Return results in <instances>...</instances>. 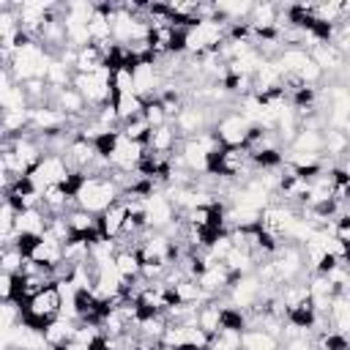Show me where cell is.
Wrapping results in <instances>:
<instances>
[{"label":"cell","mask_w":350,"mask_h":350,"mask_svg":"<svg viewBox=\"0 0 350 350\" xmlns=\"http://www.w3.org/2000/svg\"><path fill=\"white\" fill-rule=\"evenodd\" d=\"M120 200V186L109 178V175H98V178H85L79 191L74 194L77 208L88 211V213H107L115 202Z\"/></svg>","instance_id":"6da1fadb"},{"label":"cell","mask_w":350,"mask_h":350,"mask_svg":"<svg viewBox=\"0 0 350 350\" xmlns=\"http://www.w3.org/2000/svg\"><path fill=\"white\" fill-rule=\"evenodd\" d=\"M68 175H71V170H68L66 159H63L60 153H46V156L38 161V167H36L27 178L33 180V186H36L38 191H44L46 186H60V183H66Z\"/></svg>","instance_id":"7a4b0ae2"},{"label":"cell","mask_w":350,"mask_h":350,"mask_svg":"<svg viewBox=\"0 0 350 350\" xmlns=\"http://www.w3.org/2000/svg\"><path fill=\"white\" fill-rule=\"evenodd\" d=\"M252 129H254V123H252L243 112L224 115V118L213 126V131H216V137H219V142H221L224 148H243L246 139H249V134H252Z\"/></svg>","instance_id":"3957f363"},{"label":"cell","mask_w":350,"mask_h":350,"mask_svg":"<svg viewBox=\"0 0 350 350\" xmlns=\"http://www.w3.org/2000/svg\"><path fill=\"white\" fill-rule=\"evenodd\" d=\"M260 295H262V282L257 273H243L238 276L232 284H230V304L238 306V309H252L260 304Z\"/></svg>","instance_id":"277c9868"},{"label":"cell","mask_w":350,"mask_h":350,"mask_svg":"<svg viewBox=\"0 0 350 350\" xmlns=\"http://www.w3.org/2000/svg\"><path fill=\"white\" fill-rule=\"evenodd\" d=\"M145 153H148L145 142H134V139H126L120 134V142H118L115 153L109 156V167H115L118 172H137V167L145 159Z\"/></svg>","instance_id":"5b68a950"},{"label":"cell","mask_w":350,"mask_h":350,"mask_svg":"<svg viewBox=\"0 0 350 350\" xmlns=\"http://www.w3.org/2000/svg\"><path fill=\"white\" fill-rule=\"evenodd\" d=\"M145 219H148V227L150 230H161L167 224H172L175 219V202L170 200V194L164 191H156L145 200Z\"/></svg>","instance_id":"8992f818"},{"label":"cell","mask_w":350,"mask_h":350,"mask_svg":"<svg viewBox=\"0 0 350 350\" xmlns=\"http://www.w3.org/2000/svg\"><path fill=\"white\" fill-rule=\"evenodd\" d=\"M183 164H186V170L189 172H197V175H208V170H211V153L194 139V137H189L186 142H183Z\"/></svg>","instance_id":"52a82bcc"},{"label":"cell","mask_w":350,"mask_h":350,"mask_svg":"<svg viewBox=\"0 0 350 350\" xmlns=\"http://www.w3.org/2000/svg\"><path fill=\"white\" fill-rule=\"evenodd\" d=\"M49 219L44 213V208H25L22 213H16V232L19 235H44L49 227Z\"/></svg>","instance_id":"ba28073f"},{"label":"cell","mask_w":350,"mask_h":350,"mask_svg":"<svg viewBox=\"0 0 350 350\" xmlns=\"http://www.w3.org/2000/svg\"><path fill=\"white\" fill-rule=\"evenodd\" d=\"M328 323L334 325L336 334L350 336V293H336L331 301V312H328Z\"/></svg>","instance_id":"9c48e42d"},{"label":"cell","mask_w":350,"mask_h":350,"mask_svg":"<svg viewBox=\"0 0 350 350\" xmlns=\"http://www.w3.org/2000/svg\"><path fill=\"white\" fill-rule=\"evenodd\" d=\"M126 216H129V205L123 200H118L107 213H101V235L104 238H118L123 232Z\"/></svg>","instance_id":"30bf717a"},{"label":"cell","mask_w":350,"mask_h":350,"mask_svg":"<svg viewBox=\"0 0 350 350\" xmlns=\"http://www.w3.org/2000/svg\"><path fill=\"white\" fill-rule=\"evenodd\" d=\"M309 55H312V60H314L323 71H339V68H342V63H345V55H342L334 44H320V46H317V49H312Z\"/></svg>","instance_id":"8fae6325"},{"label":"cell","mask_w":350,"mask_h":350,"mask_svg":"<svg viewBox=\"0 0 350 350\" xmlns=\"http://www.w3.org/2000/svg\"><path fill=\"white\" fill-rule=\"evenodd\" d=\"M175 126H178L183 134H191V137H194V131H197V134L205 131V112L197 109V107H183V109L178 112V118H175Z\"/></svg>","instance_id":"7c38bea8"},{"label":"cell","mask_w":350,"mask_h":350,"mask_svg":"<svg viewBox=\"0 0 350 350\" xmlns=\"http://www.w3.org/2000/svg\"><path fill=\"white\" fill-rule=\"evenodd\" d=\"M115 109H118V118L120 123L131 120V118H139L145 112V98L137 96V93H126V96H118L115 98Z\"/></svg>","instance_id":"4fadbf2b"},{"label":"cell","mask_w":350,"mask_h":350,"mask_svg":"<svg viewBox=\"0 0 350 350\" xmlns=\"http://www.w3.org/2000/svg\"><path fill=\"white\" fill-rule=\"evenodd\" d=\"M197 325L205 334L216 336L221 331V304H205V306H200L197 309Z\"/></svg>","instance_id":"5bb4252c"},{"label":"cell","mask_w":350,"mask_h":350,"mask_svg":"<svg viewBox=\"0 0 350 350\" xmlns=\"http://www.w3.org/2000/svg\"><path fill=\"white\" fill-rule=\"evenodd\" d=\"M243 347L246 350H279V336H273L262 328H246L243 331Z\"/></svg>","instance_id":"9a60e30c"},{"label":"cell","mask_w":350,"mask_h":350,"mask_svg":"<svg viewBox=\"0 0 350 350\" xmlns=\"http://www.w3.org/2000/svg\"><path fill=\"white\" fill-rule=\"evenodd\" d=\"M175 148V131L170 126H159V129H150V137H148V150L153 153H167Z\"/></svg>","instance_id":"2e32d148"},{"label":"cell","mask_w":350,"mask_h":350,"mask_svg":"<svg viewBox=\"0 0 350 350\" xmlns=\"http://www.w3.org/2000/svg\"><path fill=\"white\" fill-rule=\"evenodd\" d=\"M243 347V331L235 328H221L216 336H211L208 350H241Z\"/></svg>","instance_id":"e0dca14e"},{"label":"cell","mask_w":350,"mask_h":350,"mask_svg":"<svg viewBox=\"0 0 350 350\" xmlns=\"http://www.w3.org/2000/svg\"><path fill=\"white\" fill-rule=\"evenodd\" d=\"M120 134L126 137V139H134V142H145L148 145V137H150V123L139 115V118H131V120H126L123 126H120Z\"/></svg>","instance_id":"ac0fdd59"},{"label":"cell","mask_w":350,"mask_h":350,"mask_svg":"<svg viewBox=\"0 0 350 350\" xmlns=\"http://www.w3.org/2000/svg\"><path fill=\"white\" fill-rule=\"evenodd\" d=\"M142 118L150 123V129H159V126H167V112H164V104L159 98H150L145 101V112Z\"/></svg>","instance_id":"d6986e66"},{"label":"cell","mask_w":350,"mask_h":350,"mask_svg":"<svg viewBox=\"0 0 350 350\" xmlns=\"http://www.w3.org/2000/svg\"><path fill=\"white\" fill-rule=\"evenodd\" d=\"M323 74H325V71H323V68H320V66H317L312 57H309V63H306V66L298 71L301 82H304V85H309V88H312L314 82H320V79H323Z\"/></svg>","instance_id":"ffe728a7"},{"label":"cell","mask_w":350,"mask_h":350,"mask_svg":"<svg viewBox=\"0 0 350 350\" xmlns=\"http://www.w3.org/2000/svg\"><path fill=\"white\" fill-rule=\"evenodd\" d=\"M342 170H345V175H347V178H350V159H347V161H345V167H342Z\"/></svg>","instance_id":"44dd1931"},{"label":"cell","mask_w":350,"mask_h":350,"mask_svg":"<svg viewBox=\"0 0 350 350\" xmlns=\"http://www.w3.org/2000/svg\"><path fill=\"white\" fill-rule=\"evenodd\" d=\"M345 19H350V3H345Z\"/></svg>","instance_id":"7402d4cb"}]
</instances>
